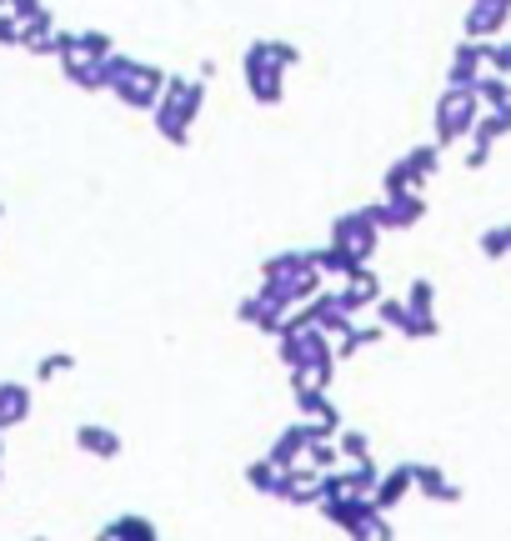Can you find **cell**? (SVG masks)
<instances>
[{"mask_svg":"<svg viewBox=\"0 0 511 541\" xmlns=\"http://www.w3.org/2000/svg\"><path fill=\"white\" fill-rule=\"evenodd\" d=\"M306 461H311V471H331V466L341 461V451H336L331 441H311V451H306Z\"/></svg>","mask_w":511,"mask_h":541,"instance_id":"obj_35","label":"cell"},{"mask_svg":"<svg viewBox=\"0 0 511 541\" xmlns=\"http://www.w3.org/2000/svg\"><path fill=\"white\" fill-rule=\"evenodd\" d=\"M0 216H6V206H0Z\"/></svg>","mask_w":511,"mask_h":541,"instance_id":"obj_37","label":"cell"},{"mask_svg":"<svg viewBox=\"0 0 511 541\" xmlns=\"http://www.w3.org/2000/svg\"><path fill=\"white\" fill-rule=\"evenodd\" d=\"M291 396H296V411H301L306 421H316L326 436H336V431H341V406L326 396V386H311V381H291Z\"/></svg>","mask_w":511,"mask_h":541,"instance_id":"obj_10","label":"cell"},{"mask_svg":"<svg viewBox=\"0 0 511 541\" xmlns=\"http://www.w3.org/2000/svg\"><path fill=\"white\" fill-rule=\"evenodd\" d=\"M266 51H271V61H276L281 71L301 66V46H296V41H266Z\"/></svg>","mask_w":511,"mask_h":541,"instance_id":"obj_34","label":"cell"},{"mask_svg":"<svg viewBox=\"0 0 511 541\" xmlns=\"http://www.w3.org/2000/svg\"><path fill=\"white\" fill-rule=\"evenodd\" d=\"M116 51V41L106 36V31H76V56H86V61H106Z\"/></svg>","mask_w":511,"mask_h":541,"instance_id":"obj_27","label":"cell"},{"mask_svg":"<svg viewBox=\"0 0 511 541\" xmlns=\"http://www.w3.org/2000/svg\"><path fill=\"white\" fill-rule=\"evenodd\" d=\"M401 161H406V171H411V186L421 191V186H426V181L441 171V146H436V141H426V146H411Z\"/></svg>","mask_w":511,"mask_h":541,"instance_id":"obj_21","label":"cell"},{"mask_svg":"<svg viewBox=\"0 0 511 541\" xmlns=\"http://www.w3.org/2000/svg\"><path fill=\"white\" fill-rule=\"evenodd\" d=\"M276 476H281V466H271V461H251V466H246V481H251L256 491H266V496L276 491Z\"/></svg>","mask_w":511,"mask_h":541,"instance_id":"obj_33","label":"cell"},{"mask_svg":"<svg viewBox=\"0 0 511 541\" xmlns=\"http://www.w3.org/2000/svg\"><path fill=\"white\" fill-rule=\"evenodd\" d=\"M401 191H416V186H411L406 161H391V166H386V176H381V196H401Z\"/></svg>","mask_w":511,"mask_h":541,"instance_id":"obj_31","label":"cell"},{"mask_svg":"<svg viewBox=\"0 0 511 541\" xmlns=\"http://www.w3.org/2000/svg\"><path fill=\"white\" fill-rule=\"evenodd\" d=\"M21 26H56V16L46 11V0H11V6H6Z\"/></svg>","mask_w":511,"mask_h":541,"instance_id":"obj_28","label":"cell"},{"mask_svg":"<svg viewBox=\"0 0 511 541\" xmlns=\"http://www.w3.org/2000/svg\"><path fill=\"white\" fill-rule=\"evenodd\" d=\"M411 486L421 496H431V501H461V486L441 466H431V461H411Z\"/></svg>","mask_w":511,"mask_h":541,"instance_id":"obj_15","label":"cell"},{"mask_svg":"<svg viewBox=\"0 0 511 541\" xmlns=\"http://www.w3.org/2000/svg\"><path fill=\"white\" fill-rule=\"evenodd\" d=\"M306 266H311L306 251H281V256H266V261H261V281H271V276H296V271H306Z\"/></svg>","mask_w":511,"mask_h":541,"instance_id":"obj_24","label":"cell"},{"mask_svg":"<svg viewBox=\"0 0 511 541\" xmlns=\"http://www.w3.org/2000/svg\"><path fill=\"white\" fill-rule=\"evenodd\" d=\"M336 296H341V306H346L351 316H356V311H366V306H376V301H381V281H376L371 261H366V266H356V271L341 281V291H336Z\"/></svg>","mask_w":511,"mask_h":541,"instance_id":"obj_14","label":"cell"},{"mask_svg":"<svg viewBox=\"0 0 511 541\" xmlns=\"http://www.w3.org/2000/svg\"><path fill=\"white\" fill-rule=\"evenodd\" d=\"M336 451H341V461H366L371 456V436L366 431H336Z\"/></svg>","mask_w":511,"mask_h":541,"instance_id":"obj_30","label":"cell"},{"mask_svg":"<svg viewBox=\"0 0 511 541\" xmlns=\"http://www.w3.org/2000/svg\"><path fill=\"white\" fill-rule=\"evenodd\" d=\"M416 316H436V281L431 276H416L411 286H406V296H401Z\"/></svg>","mask_w":511,"mask_h":541,"instance_id":"obj_25","label":"cell"},{"mask_svg":"<svg viewBox=\"0 0 511 541\" xmlns=\"http://www.w3.org/2000/svg\"><path fill=\"white\" fill-rule=\"evenodd\" d=\"M311 441H331V436H326L316 421H306V416H301V421H291V426L271 441L266 461H271V466H281V471H291V466H301V456L311 451Z\"/></svg>","mask_w":511,"mask_h":541,"instance_id":"obj_8","label":"cell"},{"mask_svg":"<svg viewBox=\"0 0 511 541\" xmlns=\"http://www.w3.org/2000/svg\"><path fill=\"white\" fill-rule=\"evenodd\" d=\"M61 76L81 91H106V71L101 61H86V56H61Z\"/></svg>","mask_w":511,"mask_h":541,"instance_id":"obj_20","label":"cell"},{"mask_svg":"<svg viewBox=\"0 0 511 541\" xmlns=\"http://www.w3.org/2000/svg\"><path fill=\"white\" fill-rule=\"evenodd\" d=\"M276 356H281V366L291 371V381L331 386V376H336V341H331L321 326H311L301 311L286 316V326H281V336H276Z\"/></svg>","mask_w":511,"mask_h":541,"instance_id":"obj_1","label":"cell"},{"mask_svg":"<svg viewBox=\"0 0 511 541\" xmlns=\"http://www.w3.org/2000/svg\"><path fill=\"white\" fill-rule=\"evenodd\" d=\"M481 71H486V41H461L456 51H451V66H446V86H476L481 81Z\"/></svg>","mask_w":511,"mask_h":541,"instance_id":"obj_13","label":"cell"},{"mask_svg":"<svg viewBox=\"0 0 511 541\" xmlns=\"http://www.w3.org/2000/svg\"><path fill=\"white\" fill-rule=\"evenodd\" d=\"M76 446L91 451V456H101V461L121 456V436H116L111 426H101V421H81V426H76Z\"/></svg>","mask_w":511,"mask_h":541,"instance_id":"obj_17","label":"cell"},{"mask_svg":"<svg viewBox=\"0 0 511 541\" xmlns=\"http://www.w3.org/2000/svg\"><path fill=\"white\" fill-rule=\"evenodd\" d=\"M301 316H306L311 326H321L326 336H341V331H346V326L356 321V316H351V311L341 306V296H336V291H326V286H321V291H316V296L306 301V311H301Z\"/></svg>","mask_w":511,"mask_h":541,"instance_id":"obj_12","label":"cell"},{"mask_svg":"<svg viewBox=\"0 0 511 541\" xmlns=\"http://www.w3.org/2000/svg\"><path fill=\"white\" fill-rule=\"evenodd\" d=\"M416 486H411V466H396V471H386L381 481H376V491H371V506L376 511H391L401 496H411Z\"/></svg>","mask_w":511,"mask_h":541,"instance_id":"obj_19","label":"cell"},{"mask_svg":"<svg viewBox=\"0 0 511 541\" xmlns=\"http://www.w3.org/2000/svg\"><path fill=\"white\" fill-rule=\"evenodd\" d=\"M476 116H481V101H476V86H446L441 96H436V146L446 151V146H461L466 136H471V126H476Z\"/></svg>","mask_w":511,"mask_h":541,"instance_id":"obj_3","label":"cell"},{"mask_svg":"<svg viewBox=\"0 0 511 541\" xmlns=\"http://www.w3.org/2000/svg\"><path fill=\"white\" fill-rule=\"evenodd\" d=\"M66 371H76V356H71V351H51V356L36 361V381H41V386H46V381H61Z\"/></svg>","mask_w":511,"mask_h":541,"instance_id":"obj_29","label":"cell"},{"mask_svg":"<svg viewBox=\"0 0 511 541\" xmlns=\"http://www.w3.org/2000/svg\"><path fill=\"white\" fill-rule=\"evenodd\" d=\"M371 216H376V226H381V231H411V226H421V221H426V196H421V191L381 196V201L371 206Z\"/></svg>","mask_w":511,"mask_h":541,"instance_id":"obj_9","label":"cell"},{"mask_svg":"<svg viewBox=\"0 0 511 541\" xmlns=\"http://www.w3.org/2000/svg\"><path fill=\"white\" fill-rule=\"evenodd\" d=\"M21 36H26V26H21L11 11H0V46H6V51H21Z\"/></svg>","mask_w":511,"mask_h":541,"instance_id":"obj_36","label":"cell"},{"mask_svg":"<svg viewBox=\"0 0 511 541\" xmlns=\"http://www.w3.org/2000/svg\"><path fill=\"white\" fill-rule=\"evenodd\" d=\"M376 341H386V326L381 321H371V326H346L341 336H336V361H346V356H356V351H366V346H376Z\"/></svg>","mask_w":511,"mask_h":541,"instance_id":"obj_22","label":"cell"},{"mask_svg":"<svg viewBox=\"0 0 511 541\" xmlns=\"http://www.w3.org/2000/svg\"><path fill=\"white\" fill-rule=\"evenodd\" d=\"M506 21H511V0H471L461 31H466L471 41H496V36L506 31Z\"/></svg>","mask_w":511,"mask_h":541,"instance_id":"obj_11","label":"cell"},{"mask_svg":"<svg viewBox=\"0 0 511 541\" xmlns=\"http://www.w3.org/2000/svg\"><path fill=\"white\" fill-rule=\"evenodd\" d=\"M241 81H246V91H251L256 106H281L286 101V71L271 61L266 41H251L241 51Z\"/></svg>","mask_w":511,"mask_h":541,"instance_id":"obj_4","label":"cell"},{"mask_svg":"<svg viewBox=\"0 0 511 541\" xmlns=\"http://www.w3.org/2000/svg\"><path fill=\"white\" fill-rule=\"evenodd\" d=\"M31 416V386L26 381H0V431L21 426Z\"/></svg>","mask_w":511,"mask_h":541,"instance_id":"obj_18","label":"cell"},{"mask_svg":"<svg viewBox=\"0 0 511 541\" xmlns=\"http://www.w3.org/2000/svg\"><path fill=\"white\" fill-rule=\"evenodd\" d=\"M371 311H376V321H381L386 331H401V336H411V341H431V336H441V321H436V316H416L401 296H381Z\"/></svg>","mask_w":511,"mask_h":541,"instance_id":"obj_7","label":"cell"},{"mask_svg":"<svg viewBox=\"0 0 511 541\" xmlns=\"http://www.w3.org/2000/svg\"><path fill=\"white\" fill-rule=\"evenodd\" d=\"M326 241L346 246V251H351L356 261H371V256H376V246H381V226H376L371 206H361V211H341V216L331 221Z\"/></svg>","mask_w":511,"mask_h":541,"instance_id":"obj_5","label":"cell"},{"mask_svg":"<svg viewBox=\"0 0 511 541\" xmlns=\"http://www.w3.org/2000/svg\"><path fill=\"white\" fill-rule=\"evenodd\" d=\"M311 256V266L326 276V281H346L356 266H366V261H356L346 246H336V241H326V246H316V251H306Z\"/></svg>","mask_w":511,"mask_h":541,"instance_id":"obj_16","label":"cell"},{"mask_svg":"<svg viewBox=\"0 0 511 541\" xmlns=\"http://www.w3.org/2000/svg\"><path fill=\"white\" fill-rule=\"evenodd\" d=\"M201 111H206V81H191V76H166V86H161V101H156L151 121H156V131H161V141H166V146L186 151V146H191V126L201 121Z\"/></svg>","mask_w":511,"mask_h":541,"instance_id":"obj_2","label":"cell"},{"mask_svg":"<svg viewBox=\"0 0 511 541\" xmlns=\"http://www.w3.org/2000/svg\"><path fill=\"white\" fill-rule=\"evenodd\" d=\"M476 101H481V111H511V81L496 76V71H481V81H476Z\"/></svg>","mask_w":511,"mask_h":541,"instance_id":"obj_23","label":"cell"},{"mask_svg":"<svg viewBox=\"0 0 511 541\" xmlns=\"http://www.w3.org/2000/svg\"><path fill=\"white\" fill-rule=\"evenodd\" d=\"M166 76H171V71H161V66H151V61H136V71H131L126 81H116L111 96H116L126 111H156Z\"/></svg>","mask_w":511,"mask_h":541,"instance_id":"obj_6","label":"cell"},{"mask_svg":"<svg viewBox=\"0 0 511 541\" xmlns=\"http://www.w3.org/2000/svg\"><path fill=\"white\" fill-rule=\"evenodd\" d=\"M486 71H496V76H506L511 81V41H486Z\"/></svg>","mask_w":511,"mask_h":541,"instance_id":"obj_32","label":"cell"},{"mask_svg":"<svg viewBox=\"0 0 511 541\" xmlns=\"http://www.w3.org/2000/svg\"><path fill=\"white\" fill-rule=\"evenodd\" d=\"M476 246L486 261H511V226H486Z\"/></svg>","mask_w":511,"mask_h":541,"instance_id":"obj_26","label":"cell"}]
</instances>
